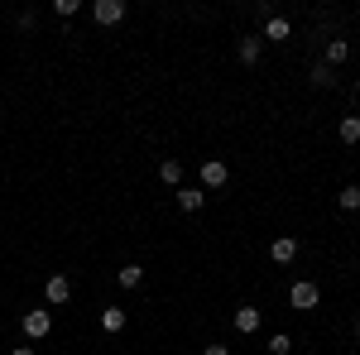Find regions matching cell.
Segmentation results:
<instances>
[{"label":"cell","mask_w":360,"mask_h":355,"mask_svg":"<svg viewBox=\"0 0 360 355\" xmlns=\"http://www.w3.org/2000/svg\"><path fill=\"white\" fill-rule=\"evenodd\" d=\"M356 336H360V322H356Z\"/></svg>","instance_id":"22"},{"label":"cell","mask_w":360,"mask_h":355,"mask_svg":"<svg viewBox=\"0 0 360 355\" xmlns=\"http://www.w3.org/2000/svg\"><path fill=\"white\" fill-rule=\"evenodd\" d=\"M49 331H53V312H49V307H29L25 312V336L29 341H44Z\"/></svg>","instance_id":"1"},{"label":"cell","mask_w":360,"mask_h":355,"mask_svg":"<svg viewBox=\"0 0 360 355\" xmlns=\"http://www.w3.org/2000/svg\"><path fill=\"white\" fill-rule=\"evenodd\" d=\"M53 10H58V15H63V20H72V15H77V0H58Z\"/></svg>","instance_id":"19"},{"label":"cell","mask_w":360,"mask_h":355,"mask_svg":"<svg viewBox=\"0 0 360 355\" xmlns=\"http://www.w3.org/2000/svg\"><path fill=\"white\" fill-rule=\"evenodd\" d=\"M259 53H264V39H259V34H245V39H240V63H245V67H255V63H259Z\"/></svg>","instance_id":"7"},{"label":"cell","mask_w":360,"mask_h":355,"mask_svg":"<svg viewBox=\"0 0 360 355\" xmlns=\"http://www.w3.org/2000/svg\"><path fill=\"white\" fill-rule=\"evenodd\" d=\"M178 207H183V212H202V207H207V192L202 188H178Z\"/></svg>","instance_id":"8"},{"label":"cell","mask_w":360,"mask_h":355,"mask_svg":"<svg viewBox=\"0 0 360 355\" xmlns=\"http://www.w3.org/2000/svg\"><path fill=\"white\" fill-rule=\"evenodd\" d=\"M317 298H322V293H317V283H307V278L288 288V302H293L298 312H312V307H317Z\"/></svg>","instance_id":"2"},{"label":"cell","mask_w":360,"mask_h":355,"mask_svg":"<svg viewBox=\"0 0 360 355\" xmlns=\"http://www.w3.org/2000/svg\"><path fill=\"white\" fill-rule=\"evenodd\" d=\"M10 355H39V351H34V346H15Z\"/></svg>","instance_id":"21"},{"label":"cell","mask_w":360,"mask_h":355,"mask_svg":"<svg viewBox=\"0 0 360 355\" xmlns=\"http://www.w3.org/2000/svg\"><path fill=\"white\" fill-rule=\"evenodd\" d=\"M91 15H96V25H120L125 20V0H96Z\"/></svg>","instance_id":"3"},{"label":"cell","mask_w":360,"mask_h":355,"mask_svg":"<svg viewBox=\"0 0 360 355\" xmlns=\"http://www.w3.org/2000/svg\"><path fill=\"white\" fill-rule=\"evenodd\" d=\"M236 331H240V336L259 331V307H236Z\"/></svg>","instance_id":"9"},{"label":"cell","mask_w":360,"mask_h":355,"mask_svg":"<svg viewBox=\"0 0 360 355\" xmlns=\"http://www.w3.org/2000/svg\"><path fill=\"white\" fill-rule=\"evenodd\" d=\"M293 254H298V240H293V235L269 240V259H274V264H293Z\"/></svg>","instance_id":"5"},{"label":"cell","mask_w":360,"mask_h":355,"mask_svg":"<svg viewBox=\"0 0 360 355\" xmlns=\"http://www.w3.org/2000/svg\"><path fill=\"white\" fill-rule=\"evenodd\" d=\"M115 283H120V288H139V283H144V269H139V264H125V269L115 273Z\"/></svg>","instance_id":"13"},{"label":"cell","mask_w":360,"mask_h":355,"mask_svg":"<svg viewBox=\"0 0 360 355\" xmlns=\"http://www.w3.org/2000/svg\"><path fill=\"white\" fill-rule=\"evenodd\" d=\"M336 135H341V144H360V115H341Z\"/></svg>","instance_id":"10"},{"label":"cell","mask_w":360,"mask_h":355,"mask_svg":"<svg viewBox=\"0 0 360 355\" xmlns=\"http://www.w3.org/2000/svg\"><path fill=\"white\" fill-rule=\"evenodd\" d=\"M202 183H207V188H226V183H231V168H226L221 159H207V164H202Z\"/></svg>","instance_id":"4"},{"label":"cell","mask_w":360,"mask_h":355,"mask_svg":"<svg viewBox=\"0 0 360 355\" xmlns=\"http://www.w3.org/2000/svg\"><path fill=\"white\" fill-rule=\"evenodd\" d=\"M288 351H293V341H288L283 331H278V336H269V355H288Z\"/></svg>","instance_id":"17"},{"label":"cell","mask_w":360,"mask_h":355,"mask_svg":"<svg viewBox=\"0 0 360 355\" xmlns=\"http://www.w3.org/2000/svg\"><path fill=\"white\" fill-rule=\"evenodd\" d=\"M202 355H231V351H226V346H207Z\"/></svg>","instance_id":"20"},{"label":"cell","mask_w":360,"mask_h":355,"mask_svg":"<svg viewBox=\"0 0 360 355\" xmlns=\"http://www.w3.org/2000/svg\"><path fill=\"white\" fill-rule=\"evenodd\" d=\"M346 53H351V44H346V39H332V44H327V67H332V63H346Z\"/></svg>","instance_id":"16"},{"label":"cell","mask_w":360,"mask_h":355,"mask_svg":"<svg viewBox=\"0 0 360 355\" xmlns=\"http://www.w3.org/2000/svg\"><path fill=\"white\" fill-rule=\"evenodd\" d=\"M44 298L53 302V307H63V302L72 298V283H68V278H63V273H53V278H49V283H44Z\"/></svg>","instance_id":"6"},{"label":"cell","mask_w":360,"mask_h":355,"mask_svg":"<svg viewBox=\"0 0 360 355\" xmlns=\"http://www.w3.org/2000/svg\"><path fill=\"white\" fill-rule=\"evenodd\" d=\"M101 327L106 331H125V307H106V312H101Z\"/></svg>","instance_id":"14"},{"label":"cell","mask_w":360,"mask_h":355,"mask_svg":"<svg viewBox=\"0 0 360 355\" xmlns=\"http://www.w3.org/2000/svg\"><path fill=\"white\" fill-rule=\"evenodd\" d=\"M336 77H332V67H327V63H322V67H312V86H332Z\"/></svg>","instance_id":"18"},{"label":"cell","mask_w":360,"mask_h":355,"mask_svg":"<svg viewBox=\"0 0 360 355\" xmlns=\"http://www.w3.org/2000/svg\"><path fill=\"white\" fill-rule=\"evenodd\" d=\"M159 178H164L168 188H178V183H183V164H178V159H164V164H159Z\"/></svg>","instance_id":"12"},{"label":"cell","mask_w":360,"mask_h":355,"mask_svg":"<svg viewBox=\"0 0 360 355\" xmlns=\"http://www.w3.org/2000/svg\"><path fill=\"white\" fill-rule=\"evenodd\" d=\"M336 207H341V212H360V188L336 192Z\"/></svg>","instance_id":"15"},{"label":"cell","mask_w":360,"mask_h":355,"mask_svg":"<svg viewBox=\"0 0 360 355\" xmlns=\"http://www.w3.org/2000/svg\"><path fill=\"white\" fill-rule=\"evenodd\" d=\"M288 34H293V25H288V20H269V25H264V34H259V39H269V44H283V39H288Z\"/></svg>","instance_id":"11"}]
</instances>
